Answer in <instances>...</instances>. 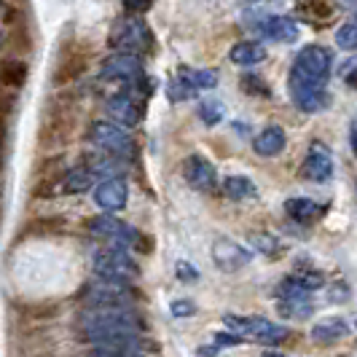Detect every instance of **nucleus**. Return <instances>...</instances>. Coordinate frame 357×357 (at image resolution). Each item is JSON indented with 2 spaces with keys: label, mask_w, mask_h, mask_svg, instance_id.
<instances>
[{
  "label": "nucleus",
  "mask_w": 357,
  "mask_h": 357,
  "mask_svg": "<svg viewBox=\"0 0 357 357\" xmlns=\"http://www.w3.org/2000/svg\"><path fill=\"white\" fill-rule=\"evenodd\" d=\"M86 309H126L129 296L121 282H97L86 290Z\"/></svg>",
  "instance_id": "nucleus-6"
},
{
  "label": "nucleus",
  "mask_w": 357,
  "mask_h": 357,
  "mask_svg": "<svg viewBox=\"0 0 357 357\" xmlns=\"http://www.w3.org/2000/svg\"><path fill=\"white\" fill-rule=\"evenodd\" d=\"M304 178L312 180V183H328L333 178V153L331 148L320 140L309 145L304 159Z\"/></svg>",
  "instance_id": "nucleus-5"
},
{
  "label": "nucleus",
  "mask_w": 357,
  "mask_h": 357,
  "mask_svg": "<svg viewBox=\"0 0 357 357\" xmlns=\"http://www.w3.org/2000/svg\"><path fill=\"white\" fill-rule=\"evenodd\" d=\"M349 333V325L341 320V317H325L320 320L314 328H312V341L317 344H333V341H341Z\"/></svg>",
  "instance_id": "nucleus-10"
},
{
  "label": "nucleus",
  "mask_w": 357,
  "mask_h": 357,
  "mask_svg": "<svg viewBox=\"0 0 357 357\" xmlns=\"http://www.w3.org/2000/svg\"><path fill=\"white\" fill-rule=\"evenodd\" d=\"M349 145H352V153L357 156V119H352V124H349Z\"/></svg>",
  "instance_id": "nucleus-23"
},
{
  "label": "nucleus",
  "mask_w": 357,
  "mask_h": 357,
  "mask_svg": "<svg viewBox=\"0 0 357 357\" xmlns=\"http://www.w3.org/2000/svg\"><path fill=\"white\" fill-rule=\"evenodd\" d=\"M94 268H97V274L102 280H107V282H121V285L135 274V264L126 258L124 250H116V248H107V250L97 252Z\"/></svg>",
  "instance_id": "nucleus-4"
},
{
  "label": "nucleus",
  "mask_w": 357,
  "mask_h": 357,
  "mask_svg": "<svg viewBox=\"0 0 357 357\" xmlns=\"http://www.w3.org/2000/svg\"><path fill=\"white\" fill-rule=\"evenodd\" d=\"M285 213L296 220V223H314L325 207L317 204L314 199H306V197H296V199H287L285 202Z\"/></svg>",
  "instance_id": "nucleus-9"
},
{
  "label": "nucleus",
  "mask_w": 357,
  "mask_h": 357,
  "mask_svg": "<svg viewBox=\"0 0 357 357\" xmlns=\"http://www.w3.org/2000/svg\"><path fill=\"white\" fill-rule=\"evenodd\" d=\"M223 188H226V194L231 199H252L255 197V185H252V180L248 178H239V175H234L223 183Z\"/></svg>",
  "instance_id": "nucleus-17"
},
{
  "label": "nucleus",
  "mask_w": 357,
  "mask_h": 357,
  "mask_svg": "<svg viewBox=\"0 0 357 357\" xmlns=\"http://www.w3.org/2000/svg\"><path fill=\"white\" fill-rule=\"evenodd\" d=\"M27 78V65L22 59H3L0 62V84L8 89H19Z\"/></svg>",
  "instance_id": "nucleus-15"
},
{
  "label": "nucleus",
  "mask_w": 357,
  "mask_h": 357,
  "mask_svg": "<svg viewBox=\"0 0 357 357\" xmlns=\"http://www.w3.org/2000/svg\"><path fill=\"white\" fill-rule=\"evenodd\" d=\"M341 78H344L347 84L357 86V59H349V62L344 65V70H341Z\"/></svg>",
  "instance_id": "nucleus-20"
},
{
  "label": "nucleus",
  "mask_w": 357,
  "mask_h": 357,
  "mask_svg": "<svg viewBox=\"0 0 357 357\" xmlns=\"http://www.w3.org/2000/svg\"><path fill=\"white\" fill-rule=\"evenodd\" d=\"M255 153L258 156H277L282 148H285V132L280 129V126H266L258 137H255Z\"/></svg>",
  "instance_id": "nucleus-11"
},
{
  "label": "nucleus",
  "mask_w": 357,
  "mask_h": 357,
  "mask_svg": "<svg viewBox=\"0 0 357 357\" xmlns=\"http://www.w3.org/2000/svg\"><path fill=\"white\" fill-rule=\"evenodd\" d=\"M213 258H215V264H218V268H223V271H236V268H242L250 261V252L245 250V248H239L231 239H218L213 248Z\"/></svg>",
  "instance_id": "nucleus-8"
},
{
  "label": "nucleus",
  "mask_w": 357,
  "mask_h": 357,
  "mask_svg": "<svg viewBox=\"0 0 357 357\" xmlns=\"http://www.w3.org/2000/svg\"><path fill=\"white\" fill-rule=\"evenodd\" d=\"M14 3H24V0H14Z\"/></svg>",
  "instance_id": "nucleus-28"
},
{
  "label": "nucleus",
  "mask_w": 357,
  "mask_h": 357,
  "mask_svg": "<svg viewBox=\"0 0 357 357\" xmlns=\"http://www.w3.org/2000/svg\"><path fill=\"white\" fill-rule=\"evenodd\" d=\"M266 56V49H261L258 43H239L236 49L231 52V59L239 62V65H255Z\"/></svg>",
  "instance_id": "nucleus-16"
},
{
  "label": "nucleus",
  "mask_w": 357,
  "mask_h": 357,
  "mask_svg": "<svg viewBox=\"0 0 357 357\" xmlns=\"http://www.w3.org/2000/svg\"><path fill=\"white\" fill-rule=\"evenodd\" d=\"M261 357H285V355H280V352H266V355H261Z\"/></svg>",
  "instance_id": "nucleus-25"
},
{
  "label": "nucleus",
  "mask_w": 357,
  "mask_h": 357,
  "mask_svg": "<svg viewBox=\"0 0 357 357\" xmlns=\"http://www.w3.org/2000/svg\"><path fill=\"white\" fill-rule=\"evenodd\" d=\"M81 328L97 347H135L140 320L126 309H86L81 314Z\"/></svg>",
  "instance_id": "nucleus-2"
},
{
  "label": "nucleus",
  "mask_w": 357,
  "mask_h": 357,
  "mask_svg": "<svg viewBox=\"0 0 357 357\" xmlns=\"http://www.w3.org/2000/svg\"><path fill=\"white\" fill-rule=\"evenodd\" d=\"M255 242L261 245V250L264 252H274V248H277V242H274L271 236H255Z\"/></svg>",
  "instance_id": "nucleus-22"
},
{
  "label": "nucleus",
  "mask_w": 357,
  "mask_h": 357,
  "mask_svg": "<svg viewBox=\"0 0 357 357\" xmlns=\"http://www.w3.org/2000/svg\"><path fill=\"white\" fill-rule=\"evenodd\" d=\"M355 325H357V322H355Z\"/></svg>",
  "instance_id": "nucleus-29"
},
{
  "label": "nucleus",
  "mask_w": 357,
  "mask_h": 357,
  "mask_svg": "<svg viewBox=\"0 0 357 357\" xmlns=\"http://www.w3.org/2000/svg\"><path fill=\"white\" fill-rule=\"evenodd\" d=\"M333 56L325 46H304L290 68V94L304 113L325 107V84L331 78Z\"/></svg>",
  "instance_id": "nucleus-1"
},
{
  "label": "nucleus",
  "mask_w": 357,
  "mask_h": 357,
  "mask_svg": "<svg viewBox=\"0 0 357 357\" xmlns=\"http://www.w3.org/2000/svg\"><path fill=\"white\" fill-rule=\"evenodd\" d=\"M264 36L271 38V40H296L298 38V27H296V22L287 17H271L264 22Z\"/></svg>",
  "instance_id": "nucleus-13"
},
{
  "label": "nucleus",
  "mask_w": 357,
  "mask_h": 357,
  "mask_svg": "<svg viewBox=\"0 0 357 357\" xmlns=\"http://www.w3.org/2000/svg\"><path fill=\"white\" fill-rule=\"evenodd\" d=\"M3 129H6V119L0 116V135H3Z\"/></svg>",
  "instance_id": "nucleus-26"
},
{
  "label": "nucleus",
  "mask_w": 357,
  "mask_h": 357,
  "mask_svg": "<svg viewBox=\"0 0 357 357\" xmlns=\"http://www.w3.org/2000/svg\"><path fill=\"white\" fill-rule=\"evenodd\" d=\"M172 314L175 317H191L194 314V304L191 301H175L172 304Z\"/></svg>",
  "instance_id": "nucleus-21"
},
{
  "label": "nucleus",
  "mask_w": 357,
  "mask_h": 357,
  "mask_svg": "<svg viewBox=\"0 0 357 357\" xmlns=\"http://www.w3.org/2000/svg\"><path fill=\"white\" fill-rule=\"evenodd\" d=\"M226 328H231L239 339H250L258 344H280L287 336V331L282 325L264 317H239V314H226L223 317Z\"/></svg>",
  "instance_id": "nucleus-3"
},
{
  "label": "nucleus",
  "mask_w": 357,
  "mask_h": 357,
  "mask_svg": "<svg viewBox=\"0 0 357 357\" xmlns=\"http://www.w3.org/2000/svg\"><path fill=\"white\" fill-rule=\"evenodd\" d=\"M8 46L17 54H27L30 52V38H27V33H24L22 27H14L11 36H8Z\"/></svg>",
  "instance_id": "nucleus-19"
},
{
  "label": "nucleus",
  "mask_w": 357,
  "mask_h": 357,
  "mask_svg": "<svg viewBox=\"0 0 357 357\" xmlns=\"http://www.w3.org/2000/svg\"><path fill=\"white\" fill-rule=\"evenodd\" d=\"M0 145H3V135H0Z\"/></svg>",
  "instance_id": "nucleus-27"
},
{
  "label": "nucleus",
  "mask_w": 357,
  "mask_h": 357,
  "mask_svg": "<svg viewBox=\"0 0 357 357\" xmlns=\"http://www.w3.org/2000/svg\"><path fill=\"white\" fill-rule=\"evenodd\" d=\"M89 65V56L81 52V49H65L62 56H59V65H56V73H54V84L56 86H65L75 81L81 73L86 70Z\"/></svg>",
  "instance_id": "nucleus-7"
},
{
  "label": "nucleus",
  "mask_w": 357,
  "mask_h": 357,
  "mask_svg": "<svg viewBox=\"0 0 357 357\" xmlns=\"http://www.w3.org/2000/svg\"><path fill=\"white\" fill-rule=\"evenodd\" d=\"M178 274H180V280H194V277H197V271H191V266H188V264H180Z\"/></svg>",
  "instance_id": "nucleus-24"
},
{
  "label": "nucleus",
  "mask_w": 357,
  "mask_h": 357,
  "mask_svg": "<svg viewBox=\"0 0 357 357\" xmlns=\"http://www.w3.org/2000/svg\"><path fill=\"white\" fill-rule=\"evenodd\" d=\"M97 202H100L105 210H119V207H124V202H126L124 183H119V180L102 183V185L97 188Z\"/></svg>",
  "instance_id": "nucleus-14"
},
{
  "label": "nucleus",
  "mask_w": 357,
  "mask_h": 357,
  "mask_svg": "<svg viewBox=\"0 0 357 357\" xmlns=\"http://www.w3.org/2000/svg\"><path fill=\"white\" fill-rule=\"evenodd\" d=\"M185 178H188V183H191L194 188L207 191V188H213V183H215V169L204 159L194 156V159L188 161V167H185Z\"/></svg>",
  "instance_id": "nucleus-12"
},
{
  "label": "nucleus",
  "mask_w": 357,
  "mask_h": 357,
  "mask_svg": "<svg viewBox=\"0 0 357 357\" xmlns=\"http://www.w3.org/2000/svg\"><path fill=\"white\" fill-rule=\"evenodd\" d=\"M336 46L347 49V52H357V17L344 22L336 33Z\"/></svg>",
  "instance_id": "nucleus-18"
}]
</instances>
